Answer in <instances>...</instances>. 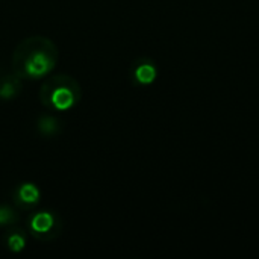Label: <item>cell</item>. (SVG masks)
I'll use <instances>...</instances> for the list:
<instances>
[{
  "mask_svg": "<svg viewBox=\"0 0 259 259\" xmlns=\"http://www.w3.org/2000/svg\"><path fill=\"white\" fill-rule=\"evenodd\" d=\"M58 62L56 46L44 36L23 39L12 53V70L20 79H41Z\"/></svg>",
  "mask_w": 259,
  "mask_h": 259,
  "instance_id": "6da1fadb",
  "label": "cell"
},
{
  "mask_svg": "<svg viewBox=\"0 0 259 259\" xmlns=\"http://www.w3.org/2000/svg\"><path fill=\"white\" fill-rule=\"evenodd\" d=\"M39 100L44 106L55 111H67L80 100V87L70 76H55L41 87Z\"/></svg>",
  "mask_w": 259,
  "mask_h": 259,
  "instance_id": "7a4b0ae2",
  "label": "cell"
},
{
  "mask_svg": "<svg viewBox=\"0 0 259 259\" xmlns=\"http://www.w3.org/2000/svg\"><path fill=\"white\" fill-rule=\"evenodd\" d=\"M59 222L56 220V217L49 212V211H41L36 212L32 219H30V231L33 232V235L39 240H49L52 234H59Z\"/></svg>",
  "mask_w": 259,
  "mask_h": 259,
  "instance_id": "3957f363",
  "label": "cell"
},
{
  "mask_svg": "<svg viewBox=\"0 0 259 259\" xmlns=\"http://www.w3.org/2000/svg\"><path fill=\"white\" fill-rule=\"evenodd\" d=\"M39 190L36 185L33 184H23L18 187V190L15 191V203L18 206H24V208H29V206H33L35 203H38L39 200Z\"/></svg>",
  "mask_w": 259,
  "mask_h": 259,
  "instance_id": "277c9868",
  "label": "cell"
},
{
  "mask_svg": "<svg viewBox=\"0 0 259 259\" xmlns=\"http://www.w3.org/2000/svg\"><path fill=\"white\" fill-rule=\"evenodd\" d=\"M20 90H21L20 77L15 73L5 74L0 77V99L11 100L20 93Z\"/></svg>",
  "mask_w": 259,
  "mask_h": 259,
  "instance_id": "5b68a950",
  "label": "cell"
},
{
  "mask_svg": "<svg viewBox=\"0 0 259 259\" xmlns=\"http://www.w3.org/2000/svg\"><path fill=\"white\" fill-rule=\"evenodd\" d=\"M38 129L42 135H55L59 131V121L52 115H44L38 121Z\"/></svg>",
  "mask_w": 259,
  "mask_h": 259,
  "instance_id": "8992f818",
  "label": "cell"
},
{
  "mask_svg": "<svg viewBox=\"0 0 259 259\" xmlns=\"http://www.w3.org/2000/svg\"><path fill=\"white\" fill-rule=\"evenodd\" d=\"M135 77H137V80H138L140 83H150V82L155 80L156 71H155V68H153L152 65L143 64V65L137 67V70H135Z\"/></svg>",
  "mask_w": 259,
  "mask_h": 259,
  "instance_id": "52a82bcc",
  "label": "cell"
},
{
  "mask_svg": "<svg viewBox=\"0 0 259 259\" xmlns=\"http://www.w3.org/2000/svg\"><path fill=\"white\" fill-rule=\"evenodd\" d=\"M6 244H8V247H9L11 252L18 253V252H21L26 247V238H24V235L21 232H12L8 237Z\"/></svg>",
  "mask_w": 259,
  "mask_h": 259,
  "instance_id": "ba28073f",
  "label": "cell"
},
{
  "mask_svg": "<svg viewBox=\"0 0 259 259\" xmlns=\"http://www.w3.org/2000/svg\"><path fill=\"white\" fill-rule=\"evenodd\" d=\"M17 222V214L6 205H0V226H6Z\"/></svg>",
  "mask_w": 259,
  "mask_h": 259,
  "instance_id": "9c48e42d",
  "label": "cell"
}]
</instances>
